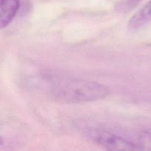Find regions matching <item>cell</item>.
Wrapping results in <instances>:
<instances>
[{"label": "cell", "instance_id": "obj_1", "mask_svg": "<svg viewBox=\"0 0 151 151\" xmlns=\"http://www.w3.org/2000/svg\"><path fill=\"white\" fill-rule=\"evenodd\" d=\"M109 93V89L100 83L72 79L61 81L56 85L52 96L58 103L78 104L102 100Z\"/></svg>", "mask_w": 151, "mask_h": 151}, {"label": "cell", "instance_id": "obj_2", "mask_svg": "<svg viewBox=\"0 0 151 151\" xmlns=\"http://www.w3.org/2000/svg\"><path fill=\"white\" fill-rule=\"evenodd\" d=\"M91 138L105 148L109 150H142L137 143L122 138L117 135L106 132L95 131L91 133Z\"/></svg>", "mask_w": 151, "mask_h": 151}, {"label": "cell", "instance_id": "obj_3", "mask_svg": "<svg viewBox=\"0 0 151 151\" xmlns=\"http://www.w3.org/2000/svg\"><path fill=\"white\" fill-rule=\"evenodd\" d=\"M20 7V0H0V29L13 21Z\"/></svg>", "mask_w": 151, "mask_h": 151}, {"label": "cell", "instance_id": "obj_4", "mask_svg": "<svg viewBox=\"0 0 151 151\" xmlns=\"http://www.w3.org/2000/svg\"><path fill=\"white\" fill-rule=\"evenodd\" d=\"M151 21V0L132 16L128 23L130 31L135 32L147 25Z\"/></svg>", "mask_w": 151, "mask_h": 151}, {"label": "cell", "instance_id": "obj_5", "mask_svg": "<svg viewBox=\"0 0 151 151\" xmlns=\"http://www.w3.org/2000/svg\"><path fill=\"white\" fill-rule=\"evenodd\" d=\"M141 150H151V133L143 132L138 138V142L137 143Z\"/></svg>", "mask_w": 151, "mask_h": 151}, {"label": "cell", "instance_id": "obj_6", "mask_svg": "<svg viewBox=\"0 0 151 151\" xmlns=\"http://www.w3.org/2000/svg\"><path fill=\"white\" fill-rule=\"evenodd\" d=\"M4 144V139H3L2 137L0 136V145H2Z\"/></svg>", "mask_w": 151, "mask_h": 151}]
</instances>
